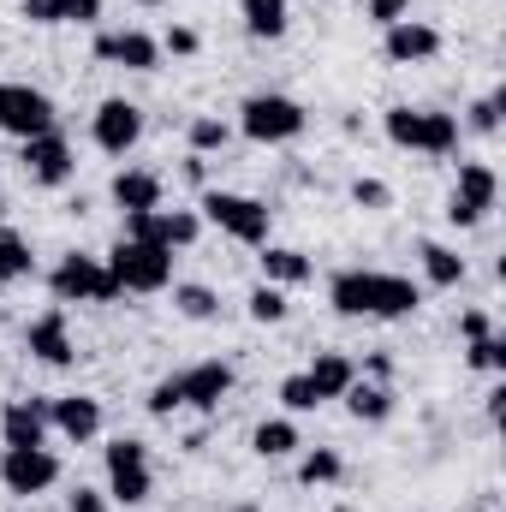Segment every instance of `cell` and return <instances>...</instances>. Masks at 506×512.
<instances>
[{
    "label": "cell",
    "instance_id": "cell-1",
    "mask_svg": "<svg viewBox=\"0 0 506 512\" xmlns=\"http://www.w3.org/2000/svg\"><path fill=\"white\" fill-rule=\"evenodd\" d=\"M328 304L364 322H405L423 310V286L405 274H381V268H340L328 280Z\"/></svg>",
    "mask_w": 506,
    "mask_h": 512
},
{
    "label": "cell",
    "instance_id": "cell-2",
    "mask_svg": "<svg viewBox=\"0 0 506 512\" xmlns=\"http://www.w3.org/2000/svg\"><path fill=\"white\" fill-rule=\"evenodd\" d=\"M381 131L393 149H411V155H453L459 149V114H441V108H387Z\"/></svg>",
    "mask_w": 506,
    "mask_h": 512
},
{
    "label": "cell",
    "instance_id": "cell-3",
    "mask_svg": "<svg viewBox=\"0 0 506 512\" xmlns=\"http://www.w3.org/2000/svg\"><path fill=\"white\" fill-rule=\"evenodd\" d=\"M48 292H54V304H114L120 298V280L108 274V262L102 256H60L54 262V274H48Z\"/></svg>",
    "mask_w": 506,
    "mask_h": 512
},
{
    "label": "cell",
    "instance_id": "cell-4",
    "mask_svg": "<svg viewBox=\"0 0 506 512\" xmlns=\"http://www.w3.org/2000/svg\"><path fill=\"white\" fill-rule=\"evenodd\" d=\"M304 126H310L304 102H292L280 90H256V96H245V108H239V131L251 143H292V137H304Z\"/></svg>",
    "mask_w": 506,
    "mask_h": 512
},
{
    "label": "cell",
    "instance_id": "cell-5",
    "mask_svg": "<svg viewBox=\"0 0 506 512\" xmlns=\"http://www.w3.org/2000/svg\"><path fill=\"white\" fill-rule=\"evenodd\" d=\"M108 274L120 280V292H167L173 286V251L143 245V239H120L108 251Z\"/></svg>",
    "mask_w": 506,
    "mask_h": 512
},
{
    "label": "cell",
    "instance_id": "cell-6",
    "mask_svg": "<svg viewBox=\"0 0 506 512\" xmlns=\"http://www.w3.org/2000/svg\"><path fill=\"white\" fill-rule=\"evenodd\" d=\"M197 209H203V221L221 227L227 239L256 245V251L268 245V221H274V215H268V203H256V197H245V191H203Z\"/></svg>",
    "mask_w": 506,
    "mask_h": 512
},
{
    "label": "cell",
    "instance_id": "cell-7",
    "mask_svg": "<svg viewBox=\"0 0 506 512\" xmlns=\"http://www.w3.org/2000/svg\"><path fill=\"white\" fill-rule=\"evenodd\" d=\"M0 131L30 143L42 131H54V102L36 90V84H18V78H0Z\"/></svg>",
    "mask_w": 506,
    "mask_h": 512
},
{
    "label": "cell",
    "instance_id": "cell-8",
    "mask_svg": "<svg viewBox=\"0 0 506 512\" xmlns=\"http://www.w3.org/2000/svg\"><path fill=\"white\" fill-rule=\"evenodd\" d=\"M108 495L120 501V507H143L149 501V447L143 441H131V435H120V441H108Z\"/></svg>",
    "mask_w": 506,
    "mask_h": 512
},
{
    "label": "cell",
    "instance_id": "cell-9",
    "mask_svg": "<svg viewBox=\"0 0 506 512\" xmlns=\"http://www.w3.org/2000/svg\"><path fill=\"white\" fill-rule=\"evenodd\" d=\"M197 233H203V215H191V209H137V215H126V233L120 239L185 251V245H197Z\"/></svg>",
    "mask_w": 506,
    "mask_h": 512
},
{
    "label": "cell",
    "instance_id": "cell-10",
    "mask_svg": "<svg viewBox=\"0 0 506 512\" xmlns=\"http://www.w3.org/2000/svg\"><path fill=\"white\" fill-rule=\"evenodd\" d=\"M495 197H501L495 167H489V161H465V167H459V185H453V197H447V221H453V227H477V221L495 209Z\"/></svg>",
    "mask_w": 506,
    "mask_h": 512
},
{
    "label": "cell",
    "instance_id": "cell-11",
    "mask_svg": "<svg viewBox=\"0 0 506 512\" xmlns=\"http://www.w3.org/2000/svg\"><path fill=\"white\" fill-rule=\"evenodd\" d=\"M0 483H6L18 501L48 495V489L60 483V459H54L48 447H6V453H0Z\"/></svg>",
    "mask_w": 506,
    "mask_h": 512
},
{
    "label": "cell",
    "instance_id": "cell-12",
    "mask_svg": "<svg viewBox=\"0 0 506 512\" xmlns=\"http://www.w3.org/2000/svg\"><path fill=\"white\" fill-rule=\"evenodd\" d=\"M18 167L30 173V185H66L72 173H78V155H72V143L60 137V126L42 131V137H30V143H18Z\"/></svg>",
    "mask_w": 506,
    "mask_h": 512
},
{
    "label": "cell",
    "instance_id": "cell-13",
    "mask_svg": "<svg viewBox=\"0 0 506 512\" xmlns=\"http://www.w3.org/2000/svg\"><path fill=\"white\" fill-rule=\"evenodd\" d=\"M90 137H96V149H108V155H131V149L143 143V108L126 102V96H108V102L96 108V120H90Z\"/></svg>",
    "mask_w": 506,
    "mask_h": 512
},
{
    "label": "cell",
    "instance_id": "cell-14",
    "mask_svg": "<svg viewBox=\"0 0 506 512\" xmlns=\"http://www.w3.org/2000/svg\"><path fill=\"white\" fill-rule=\"evenodd\" d=\"M381 54H387L393 66H423V60L441 54V30H435L429 18H399V24L381 30Z\"/></svg>",
    "mask_w": 506,
    "mask_h": 512
},
{
    "label": "cell",
    "instance_id": "cell-15",
    "mask_svg": "<svg viewBox=\"0 0 506 512\" xmlns=\"http://www.w3.org/2000/svg\"><path fill=\"white\" fill-rule=\"evenodd\" d=\"M24 346H30V358H42L48 370H66V364L78 358V346H72V328H66V304L42 310V316L24 328Z\"/></svg>",
    "mask_w": 506,
    "mask_h": 512
},
{
    "label": "cell",
    "instance_id": "cell-16",
    "mask_svg": "<svg viewBox=\"0 0 506 512\" xmlns=\"http://www.w3.org/2000/svg\"><path fill=\"white\" fill-rule=\"evenodd\" d=\"M96 60L126 66V72H155L161 66V42L149 30H102L96 36Z\"/></svg>",
    "mask_w": 506,
    "mask_h": 512
},
{
    "label": "cell",
    "instance_id": "cell-17",
    "mask_svg": "<svg viewBox=\"0 0 506 512\" xmlns=\"http://www.w3.org/2000/svg\"><path fill=\"white\" fill-rule=\"evenodd\" d=\"M48 423H54L72 447H84V441L102 435V399H90V393H60V399H48Z\"/></svg>",
    "mask_w": 506,
    "mask_h": 512
},
{
    "label": "cell",
    "instance_id": "cell-18",
    "mask_svg": "<svg viewBox=\"0 0 506 512\" xmlns=\"http://www.w3.org/2000/svg\"><path fill=\"white\" fill-rule=\"evenodd\" d=\"M0 441L6 447H42L48 441V399H6L0 411Z\"/></svg>",
    "mask_w": 506,
    "mask_h": 512
},
{
    "label": "cell",
    "instance_id": "cell-19",
    "mask_svg": "<svg viewBox=\"0 0 506 512\" xmlns=\"http://www.w3.org/2000/svg\"><path fill=\"white\" fill-rule=\"evenodd\" d=\"M233 364L227 358H209V364H197V370H185L179 376V387H185V405L191 411H221V399L233 393Z\"/></svg>",
    "mask_w": 506,
    "mask_h": 512
},
{
    "label": "cell",
    "instance_id": "cell-20",
    "mask_svg": "<svg viewBox=\"0 0 506 512\" xmlns=\"http://www.w3.org/2000/svg\"><path fill=\"white\" fill-rule=\"evenodd\" d=\"M108 191H114V203H120L126 215H137V209H161V173H149V167H120Z\"/></svg>",
    "mask_w": 506,
    "mask_h": 512
},
{
    "label": "cell",
    "instance_id": "cell-21",
    "mask_svg": "<svg viewBox=\"0 0 506 512\" xmlns=\"http://www.w3.org/2000/svg\"><path fill=\"white\" fill-rule=\"evenodd\" d=\"M256 262H262V280H268V286H304V280L316 274V268H310V256L292 251V245H262Z\"/></svg>",
    "mask_w": 506,
    "mask_h": 512
},
{
    "label": "cell",
    "instance_id": "cell-22",
    "mask_svg": "<svg viewBox=\"0 0 506 512\" xmlns=\"http://www.w3.org/2000/svg\"><path fill=\"white\" fill-rule=\"evenodd\" d=\"M340 399H346V411H352L358 423H387V417H393V387L387 382H364V376H358Z\"/></svg>",
    "mask_w": 506,
    "mask_h": 512
},
{
    "label": "cell",
    "instance_id": "cell-23",
    "mask_svg": "<svg viewBox=\"0 0 506 512\" xmlns=\"http://www.w3.org/2000/svg\"><path fill=\"white\" fill-rule=\"evenodd\" d=\"M304 376L316 382V393H322V405H328V399H340L346 387L358 382V364H352L346 352H322V358H316V364H310Z\"/></svg>",
    "mask_w": 506,
    "mask_h": 512
},
{
    "label": "cell",
    "instance_id": "cell-24",
    "mask_svg": "<svg viewBox=\"0 0 506 512\" xmlns=\"http://www.w3.org/2000/svg\"><path fill=\"white\" fill-rule=\"evenodd\" d=\"M251 447H256V459H286V453H298L304 441H298V423H292V417H268V423L251 429Z\"/></svg>",
    "mask_w": 506,
    "mask_h": 512
},
{
    "label": "cell",
    "instance_id": "cell-25",
    "mask_svg": "<svg viewBox=\"0 0 506 512\" xmlns=\"http://www.w3.org/2000/svg\"><path fill=\"white\" fill-rule=\"evenodd\" d=\"M417 256H423V280H429V286L453 292V286L465 280V256H459V251H447V245H435V239H429Z\"/></svg>",
    "mask_w": 506,
    "mask_h": 512
},
{
    "label": "cell",
    "instance_id": "cell-26",
    "mask_svg": "<svg viewBox=\"0 0 506 512\" xmlns=\"http://www.w3.org/2000/svg\"><path fill=\"white\" fill-rule=\"evenodd\" d=\"M173 310H179L185 322H209V316H221V298H215L209 286H191V280H173Z\"/></svg>",
    "mask_w": 506,
    "mask_h": 512
},
{
    "label": "cell",
    "instance_id": "cell-27",
    "mask_svg": "<svg viewBox=\"0 0 506 512\" xmlns=\"http://www.w3.org/2000/svg\"><path fill=\"white\" fill-rule=\"evenodd\" d=\"M340 471H346V459H340L334 447H310V453L298 459V483H304V489H322V483H340Z\"/></svg>",
    "mask_w": 506,
    "mask_h": 512
},
{
    "label": "cell",
    "instance_id": "cell-28",
    "mask_svg": "<svg viewBox=\"0 0 506 512\" xmlns=\"http://www.w3.org/2000/svg\"><path fill=\"white\" fill-rule=\"evenodd\" d=\"M245 30H251L256 42L286 36V0H245Z\"/></svg>",
    "mask_w": 506,
    "mask_h": 512
},
{
    "label": "cell",
    "instance_id": "cell-29",
    "mask_svg": "<svg viewBox=\"0 0 506 512\" xmlns=\"http://www.w3.org/2000/svg\"><path fill=\"white\" fill-rule=\"evenodd\" d=\"M185 137H191V155H215V149H227V143H233V126H227V120H215V114H197Z\"/></svg>",
    "mask_w": 506,
    "mask_h": 512
},
{
    "label": "cell",
    "instance_id": "cell-30",
    "mask_svg": "<svg viewBox=\"0 0 506 512\" xmlns=\"http://www.w3.org/2000/svg\"><path fill=\"white\" fill-rule=\"evenodd\" d=\"M30 268H36L30 245H24L18 233H6V227H0V286H6V280H24Z\"/></svg>",
    "mask_w": 506,
    "mask_h": 512
},
{
    "label": "cell",
    "instance_id": "cell-31",
    "mask_svg": "<svg viewBox=\"0 0 506 512\" xmlns=\"http://www.w3.org/2000/svg\"><path fill=\"white\" fill-rule=\"evenodd\" d=\"M465 364H471V370H483V376H495V370H506V340H501V334L465 340Z\"/></svg>",
    "mask_w": 506,
    "mask_h": 512
},
{
    "label": "cell",
    "instance_id": "cell-32",
    "mask_svg": "<svg viewBox=\"0 0 506 512\" xmlns=\"http://www.w3.org/2000/svg\"><path fill=\"white\" fill-rule=\"evenodd\" d=\"M280 405H286L292 417H304V411H316V405H322V393H316V382L298 370V376H286V382H280Z\"/></svg>",
    "mask_w": 506,
    "mask_h": 512
},
{
    "label": "cell",
    "instance_id": "cell-33",
    "mask_svg": "<svg viewBox=\"0 0 506 512\" xmlns=\"http://www.w3.org/2000/svg\"><path fill=\"white\" fill-rule=\"evenodd\" d=\"M286 310H292V304H286V286H268V280H262L251 292V322H286Z\"/></svg>",
    "mask_w": 506,
    "mask_h": 512
},
{
    "label": "cell",
    "instance_id": "cell-34",
    "mask_svg": "<svg viewBox=\"0 0 506 512\" xmlns=\"http://www.w3.org/2000/svg\"><path fill=\"white\" fill-rule=\"evenodd\" d=\"M501 108H506V90H495V96H483V102H471V114H465V126L471 131H501Z\"/></svg>",
    "mask_w": 506,
    "mask_h": 512
},
{
    "label": "cell",
    "instance_id": "cell-35",
    "mask_svg": "<svg viewBox=\"0 0 506 512\" xmlns=\"http://www.w3.org/2000/svg\"><path fill=\"white\" fill-rule=\"evenodd\" d=\"M143 405H149V417H173V411L185 405V387H179V376L155 382V387H149V399H143Z\"/></svg>",
    "mask_w": 506,
    "mask_h": 512
},
{
    "label": "cell",
    "instance_id": "cell-36",
    "mask_svg": "<svg viewBox=\"0 0 506 512\" xmlns=\"http://www.w3.org/2000/svg\"><path fill=\"white\" fill-rule=\"evenodd\" d=\"M352 203H358V209H387L393 191H387L381 179H352Z\"/></svg>",
    "mask_w": 506,
    "mask_h": 512
},
{
    "label": "cell",
    "instance_id": "cell-37",
    "mask_svg": "<svg viewBox=\"0 0 506 512\" xmlns=\"http://www.w3.org/2000/svg\"><path fill=\"white\" fill-rule=\"evenodd\" d=\"M364 18L387 30V24H399V18H411V0H370V6H364Z\"/></svg>",
    "mask_w": 506,
    "mask_h": 512
},
{
    "label": "cell",
    "instance_id": "cell-38",
    "mask_svg": "<svg viewBox=\"0 0 506 512\" xmlns=\"http://www.w3.org/2000/svg\"><path fill=\"white\" fill-rule=\"evenodd\" d=\"M161 48H167V54H197V48H203V36H197L191 24H173V30L161 36Z\"/></svg>",
    "mask_w": 506,
    "mask_h": 512
},
{
    "label": "cell",
    "instance_id": "cell-39",
    "mask_svg": "<svg viewBox=\"0 0 506 512\" xmlns=\"http://www.w3.org/2000/svg\"><path fill=\"white\" fill-rule=\"evenodd\" d=\"M102 0H60V24H96Z\"/></svg>",
    "mask_w": 506,
    "mask_h": 512
},
{
    "label": "cell",
    "instance_id": "cell-40",
    "mask_svg": "<svg viewBox=\"0 0 506 512\" xmlns=\"http://www.w3.org/2000/svg\"><path fill=\"white\" fill-rule=\"evenodd\" d=\"M18 12L30 24H60V0H18Z\"/></svg>",
    "mask_w": 506,
    "mask_h": 512
},
{
    "label": "cell",
    "instance_id": "cell-41",
    "mask_svg": "<svg viewBox=\"0 0 506 512\" xmlns=\"http://www.w3.org/2000/svg\"><path fill=\"white\" fill-rule=\"evenodd\" d=\"M483 334H495L489 316H483V310H465V316H459V340H483Z\"/></svg>",
    "mask_w": 506,
    "mask_h": 512
},
{
    "label": "cell",
    "instance_id": "cell-42",
    "mask_svg": "<svg viewBox=\"0 0 506 512\" xmlns=\"http://www.w3.org/2000/svg\"><path fill=\"white\" fill-rule=\"evenodd\" d=\"M66 512H108V501H102L96 489H78V495L66 501Z\"/></svg>",
    "mask_w": 506,
    "mask_h": 512
},
{
    "label": "cell",
    "instance_id": "cell-43",
    "mask_svg": "<svg viewBox=\"0 0 506 512\" xmlns=\"http://www.w3.org/2000/svg\"><path fill=\"white\" fill-rule=\"evenodd\" d=\"M364 370H370V382H387V376H393V358H387V352H370Z\"/></svg>",
    "mask_w": 506,
    "mask_h": 512
},
{
    "label": "cell",
    "instance_id": "cell-44",
    "mask_svg": "<svg viewBox=\"0 0 506 512\" xmlns=\"http://www.w3.org/2000/svg\"><path fill=\"white\" fill-rule=\"evenodd\" d=\"M185 179H191V185H203V179H209V167H203V155H191V161H185Z\"/></svg>",
    "mask_w": 506,
    "mask_h": 512
},
{
    "label": "cell",
    "instance_id": "cell-45",
    "mask_svg": "<svg viewBox=\"0 0 506 512\" xmlns=\"http://www.w3.org/2000/svg\"><path fill=\"white\" fill-rule=\"evenodd\" d=\"M131 6H167V0H131Z\"/></svg>",
    "mask_w": 506,
    "mask_h": 512
},
{
    "label": "cell",
    "instance_id": "cell-46",
    "mask_svg": "<svg viewBox=\"0 0 506 512\" xmlns=\"http://www.w3.org/2000/svg\"><path fill=\"white\" fill-rule=\"evenodd\" d=\"M239 512H251V507H239Z\"/></svg>",
    "mask_w": 506,
    "mask_h": 512
},
{
    "label": "cell",
    "instance_id": "cell-47",
    "mask_svg": "<svg viewBox=\"0 0 506 512\" xmlns=\"http://www.w3.org/2000/svg\"><path fill=\"white\" fill-rule=\"evenodd\" d=\"M0 215H6V209H0Z\"/></svg>",
    "mask_w": 506,
    "mask_h": 512
}]
</instances>
